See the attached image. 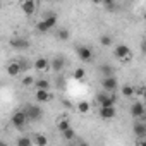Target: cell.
<instances>
[{
  "instance_id": "cell-1",
  "label": "cell",
  "mask_w": 146,
  "mask_h": 146,
  "mask_svg": "<svg viewBox=\"0 0 146 146\" xmlns=\"http://www.w3.org/2000/svg\"><path fill=\"white\" fill-rule=\"evenodd\" d=\"M23 110L26 112L28 119H29V120H33V122H38V120H41V117H43V110H41V107L33 105V103L24 105V108H23Z\"/></svg>"
},
{
  "instance_id": "cell-2",
  "label": "cell",
  "mask_w": 146,
  "mask_h": 146,
  "mask_svg": "<svg viewBox=\"0 0 146 146\" xmlns=\"http://www.w3.org/2000/svg\"><path fill=\"white\" fill-rule=\"evenodd\" d=\"M28 115H26V112L24 110H17V112H14V115H12V119H11V122H12V125L16 127V129H24V125L28 124Z\"/></svg>"
},
{
  "instance_id": "cell-3",
  "label": "cell",
  "mask_w": 146,
  "mask_h": 146,
  "mask_svg": "<svg viewBox=\"0 0 146 146\" xmlns=\"http://www.w3.org/2000/svg\"><path fill=\"white\" fill-rule=\"evenodd\" d=\"M117 88H119V81H117L115 74L113 76H103L102 78V90H105L108 93H113Z\"/></svg>"
},
{
  "instance_id": "cell-4",
  "label": "cell",
  "mask_w": 146,
  "mask_h": 146,
  "mask_svg": "<svg viewBox=\"0 0 146 146\" xmlns=\"http://www.w3.org/2000/svg\"><path fill=\"white\" fill-rule=\"evenodd\" d=\"M96 103L100 107H115V98L112 96V93H108V91L103 90L102 93L96 95Z\"/></svg>"
},
{
  "instance_id": "cell-5",
  "label": "cell",
  "mask_w": 146,
  "mask_h": 146,
  "mask_svg": "<svg viewBox=\"0 0 146 146\" xmlns=\"http://www.w3.org/2000/svg\"><path fill=\"white\" fill-rule=\"evenodd\" d=\"M143 119H144V117L136 119L134 124H132V132H134V136H136L137 139L146 137V120H143Z\"/></svg>"
},
{
  "instance_id": "cell-6",
  "label": "cell",
  "mask_w": 146,
  "mask_h": 146,
  "mask_svg": "<svg viewBox=\"0 0 146 146\" xmlns=\"http://www.w3.org/2000/svg\"><path fill=\"white\" fill-rule=\"evenodd\" d=\"M113 55H115V58H119V60H129L131 58V48L127 46V45H117L115 48H113Z\"/></svg>"
},
{
  "instance_id": "cell-7",
  "label": "cell",
  "mask_w": 146,
  "mask_h": 146,
  "mask_svg": "<svg viewBox=\"0 0 146 146\" xmlns=\"http://www.w3.org/2000/svg\"><path fill=\"white\" fill-rule=\"evenodd\" d=\"M129 112H131V117H132V119H141V117H144V113H146V103L136 102V103L131 105Z\"/></svg>"
},
{
  "instance_id": "cell-8",
  "label": "cell",
  "mask_w": 146,
  "mask_h": 146,
  "mask_svg": "<svg viewBox=\"0 0 146 146\" xmlns=\"http://www.w3.org/2000/svg\"><path fill=\"white\" fill-rule=\"evenodd\" d=\"M76 53H78V58H79L81 62H90V60L93 58V52H91V48L86 46V45L78 46V48H76Z\"/></svg>"
},
{
  "instance_id": "cell-9",
  "label": "cell",
  "mask_w": 146,
  "mask_h": 146,
  "mask_svg": "<svg viewBox=\"0 0 146 146\" xmlns=\"http://www.w3.org/2000/svg\"><path fill=\"white\" fill-rule=\"evenodd\" d=\"M50 67H52V70L53 72H62L64 70V67H65V58L62 57V55H57V57H53L52 60H50Z\"/></svg>"
},
{
  "instance_id": "cell-10",
  "label": "cell",
  "mask_w": 146,
  "mask_h": 146,
  "mask_svg": "<svg viewBox=\"0 0 146 146\" xmlns=\"http://www.w3.org/2000/svg\"><path fill=\"white\" fill-rule=\"evenodd\" d=\"M11 46H12L14 50H26V48H29V41H28L26 38L16 36V38L11 40Z\"/></svg>"
},
{
  "instance_id": "cell-11",
  "label": "cell",
  "mask_w": 146,
  "mask_h": 146,
  "mask_svg": "<svg viewBox=\"0 0 146 146\" xmlns=\"http://www.w3.org/2000/svg\"><path fill=\"white\" fill-rule=\"evenodd\" d=\"M98 113H100V117H102L103 120H112V119L117 115L115 107H100Z\"/></svg>"
},
{
  "instance_id": "cell-12",
  "label": "cell",
  "mask_w": 146,
  "mask_h": 146,
  "mask_svg": "<svg viewBox=\"0 0 146 146\" xmlns=\"http://www.w3.org/2000/svg\"><path fill=\"white\" fill-rule=\"evenodd\" d=\"M21 9L26 16H33L36 12V2L35 0H24V2L21 4Z\"/></svg>"
},
{
  "instance_id": "cell-13",
  "label": "cell",
  "mask_w": 146,
  "mask_h": 146,
  "mask_svg": "<svg viewBox=\"0 0 146 146\" xmlns=\"http://www.w3.org/2000/svg\"><path fill=\"white\" fill-rule=\"evenodd\" d=\"M35 98H36V102H40V103H46V102H50V100H52L50 90H36Z\"/></svg>"
},
{
  "instance_id": "cell-14",
  "label": "cell",
  "mask_w": 146,
  "mask_h": 146,
  "mask_svg": "<svg viewBox=\"0 0 146 146\" xmlns=\"http://www.w3.org/2000/svg\"><path fill=\"white\" fill-rule=\"evenodd\" d=\"M21 70H23V65H21L19 62H11V64L7 65V74H9L11 78H16L17 74H21Z\"/></svg>"
},
{
  "instance_id": "cell-15",
  "label": "cell",
  "mask_w": 146,
  "mask_h": 146,
  "mask_svg": "<svg viewBox=\"0 0 146 146\" xmlns=\"http://www.w3.org/2000/svg\"><path fill=\"white\" fill-rule=\"evenodd\" d=\"M98 70H100L102 78H103V76H113V74H115V69H113L110 64H107V62L100 64V65H98Z\"/></svg>"
},
{
  "instance_id": "cell-16",
  "label": "cell",
  "mask_w": 146,
  "mask_h": 146,
  "mask_svg": "<svg viewBox=\"0 0 146 146\" xmlns=\"http://www.w3.org/2000/svg\"><path fill=\"white\" fill-rule=\"evenodd\" d=\"M35 69L36 70H46L48 67H50V60L48 58H45V57H40V58H36L35 60Z\"/></svg>"
},
{
  "instance_id": "cell-17",
  "label": "cell",
  "mask_w": 146,
  "mask_h": 146,
  "mask_svg": "<svg viewBox=\"0 0 146 146\" xmlns=\"http://www.w3.org/2000/svg\"><path fill=\"white\" fill-rule=\"evenodd\" d=\"M57 21H58L57 14H48V16L43 19V23L46 24V28H48V29H53V28L57 26Z\"/></svg>"
},
{
  "instance_id": "cell-18",
  "label": "cell",
  "mask_w": 146,
  "mask_h": 146,
  "mask_svg": "<svg viewBox=\"0 0 146 146\" xmlns=\"http://www.w3.org/2000/svg\"><path fill=\"white\" fill-rule=\"evenodd\" d=\"M31 144H35V141H33V137H29V136H21V137H17V141H16V146H31Z\"/></svg>"
},
{
  "instance_id": "cell-19",
  "label": "cell",
  "mask_w": 146,
  "mask_h": 146,
  "mask_svg": "<svg viewBox=\"0 0 146 146\" xmlns=\"http://www.w3.org/2000/svg\"><path fill=\"white\" fill-rule=\"evenodd\" d=\"M55 36H57V40L65 41V40H69V29H65V28H58L57 33H55Z\"/></svg>"
},
{
  "instance_id": "cell-20",
  "label": "cell",
  "mask_w": 146,
  "mask_h": 146,
  "mask_svg": "<svg viewBox=\"0 0 146 146\" xmlns=\"http://www.w3.org/2000/svg\"><path fill=\"white\" fill-rule=\"evenodd\" d=\"M35 86H36V90H50V81L40 78V79L35 81Z\"/></svg>"
},
{
  "instance_id": "cell-21",
  "label": "cell",
  "mask_w": 146,
  "mask_h": 146,
  "mask_svg": "<svg viewBox=\"0 0 146 146\" xmlns=\"http://www.w3.org/2000/svg\"><path fill=\"white\" fill-rule=\"evenodd\" d=\"M100 45L102 46H112L113 45V38L110 35H102L100 36Z\"/></svg>"
},
{
  "instance_id": "cell-22",
  "label": "cell",
  "mask_w": 146,
  "mask_h": 146,
  "mask_svg": "<svg viewBox=\"0 0 146 146\" xmlns=\"http://www.w3.org/2000/svg\"><path fill=\"white\" fill-rule=\"evenodd\" d=\"M69 127H70V122H69V119H60V120H58V124H57V129H58L60 132L67 131Z\"/></svg>"
},
{
  "instance_id": "cell-23",
  "label": "cell",
  "mask_w": 146,
  "mask_h": 146,
  "mask_svg": "<svg viewBox=\"0 0 146 146\" xmlns=\"http://www.w3.org/2000/svg\"><path fill=\"white\" fill-rule=\"evenodd\" d=\"M33 141H35V144H38V146H46V144H48V139H46L45 136H41V134H36V136L33 137Z\"/></svg>"
},
{
  "instance_id": "cell-24",
  "label": "cell",
  "mask_w": 146,
  "mask_h": 146,
  "mask_svg": "<svg viewBox=\"0 0 146 146\" xmlns=\"http://www.w3.org/2000/svg\"><path fill=\"white\" fill-rule=\"evenodd\" d=\"M62 136H64V139H67V141H72V139L76 137V131L72 129V127H69L67 131H64V132H62Z\"/></svg>"
},
{
  "instance_id": "cell-25",
  "label": "cell",
  "mask_w": 146,
  "mask_h": 146,
  "mask_svg": "<svg viewBox=\"0 0 146 146\" xmlns=\"http://www.w3.org/2000/svg\"><path fill=\"white\" fill-rule=\"evenodd\" d=\"M74 78H76L78 81H83V79L86 78V70H84L83 67H78V69L74 70Z\"/></svg>"
},
{
  "instance_id": "cell-26",
  "label": "cell",
  "mask_w": 146,
  "mask_h": 146,
  "mask_svg": "<svg viewBox=\"0 0 146 146\" xmlns=\"http://www.w3.org/2000/svg\"><path fill=\"white\" fill-rule=\"evenodd\" d=\"M122 95H124V96H132V95H136V90H134L132 86L125 84V86H122Z\"/></svg>"
},
{
  "instance_id": "cell-27",
  "label": "cell",
  "mask_w": 146,
  "mask_h": 146,
  "mask_svg": "<svg viewBox=\"0 0 146 146\" xmlns=\"http://www.w3.org/2000/svg\"><path fill=\"white\" fill-rule=\"evenodd\" d=\"M90 107H91V105H90L88 102H81V103L78 105V110H79L81 113H88V112H90Z\"/></svg>"
},
{
  "instance_id": "cell-28",
  "label": "cell",
  "mask_w": 146,
  "mask_h": 146,
  "mask_svg": "<svg viewBox=\"0 0 146 146\" xmlns=\"http://www.w3.org/2000/svg\"><path fill=\"white\" fill-rule=\"evenodd\" d=\"M36 29H38V31H40V33H48V31H50V29H48V28H46V24H45V23H43V19H41V21H40V23H38V24H36Z\"/></svg>"
},
{
  "instance_id": "cell-29",
  "label": "cell",
  "mask_w": 146,
  "mask_h": 146,
  "mask_svg": "<svg viewBox=\"0 0 146 146\" xmlns=\"http://www.w3.org/2000/svg\"><path fill=\"white\" fill-rule=\"evenodd\" d=\"M35 78L33 76H26V78H23V86H31V84H35Z\"/></svg>"
},
{
  "instance_id": "cell-30",
  "label": "cell",
  "mask_w": 146,
  "mask_h": 146,
  "mask_svg": "<svg viewBox=\"0 0 146 146\" xmlns=\"http://www.w3.org/2000/svg\"><path fill=\"white\" fill-rule=\"evenodd\" d=\"M141 53H143V55H146V40H143V41H141Z\"/></svg>"
},
{
  "instance_id": "cell-31",
  "label": "cell",
  "mask_w": 146,
  "mask_h": 146,
  "mask_svg": "<svg viewBox=\"0 0 146 146\" xmlns=\"http://www.w3.org/2000/svg\"><path fill=\"white\" fill-rule=\"evenodd\" d=\"M98 2H102V4H105V5H107V4H112L113 0H98Z\"/></svg>"
},
{
  "instance_id": "cell-32",
  "label": "cell",
  "mask_w": 146,
  "mask_h": 146,
  "mask_svg": "<svg viewBox=\"0 0 146 146\" xmlns=\"http://www.w3.org/2000/svg\"><path fill=\"white\" fill-rule=\"evenodd\" d=\"M139 143H143V144H146V139H137Z\"/></svg>"
},
{
  "instance_id": "cell-33",
  "label": "cell",
  "mask_w": 146,
  "mask_h": 146,
  "mask_svg": "<svg viewBox=\"0 0 146 146\" xmlns=\"http://www.w3.org/2000/svg\"><path fill=\"white\" fill-rule=\"evenodd\" d=\"M143 19L146 21V9H144V14H143Z\"/></svg>"
},
{
  "instance_id": "cell-34",
  "label": "cell",
  "mask_w": 146,
  "mask_h": 146,
  "mask_svg": "<svg viewBox=\"0 0 146 146\" xmlns=\"http://www.w3.org/2000/svg\"><path fill=\"white\" fill-rule=\"evenodd\" d=\"M19 2H21V4H23V2H24V0H19Z\"/></svg>"
}]
</instances>
